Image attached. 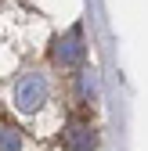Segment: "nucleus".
<instances>
[{
	"label": "nucleus",
	"instance_id": "7ed1b4c3",
	"mask_svg": "<svg viewBox=\"0 0 148 151\" xmlns=\"http://www.w3.org/2000/svg\"><path fill=\"white\" fill-rule=\"evenodd\" d=\"M65 147H69V151H94V147H98L94 126L83 122V119H72V122L65 126Z\"/></svg>",
	"mask_w": 148,
	"mask_h": 151
},
{
	"label": "nucleus",
	"instance_id": "f257e3e1",
	"mask_svg": "<svg viewBox=\"0 0 148 151\" xmlns=\"http://www.w3.org/2000/svg\"><path fill=\"white\" fill-rule=\"evenodd\" d=\"M51 58H54V65H62V68H76V65L87 58V47H83V25H80V22L72 25L65 36H58V40H54Z\"/></svg>",
	"mask_w": 148,
	"mask_h": 151
},
{
	"label": "nucleus",
	"instance_id": "f03ea898",
	"mask_svg": "<svg viewBox=\"0 0 148 151\" xmlns=\"http://www.w3.org/2000/svg\"><path fill=\"white\" fill-rule=\"evenodd\" d=\"M44 101H47V79L40 72H25L15 86V104L22 111H36V108H44Z\"/></svg>",
	"mask_w": 148,
	"mask_h": 151
},
{
	"label": "nucleus",
	"instance_id": "20e7f679",
	"mask_svg": "<svg viewBox=\"0 0 148 151\" xmlns=\"http://www.w3.org/2000/svg\"><path fill=\"white\" fill-rule=\"evenodd\" d=\"M0 151H22V133H18L15 126L0 129Z\"/></svg>",
	"mask_w": 148,
	"mask_h": 151
}]
</instances>
